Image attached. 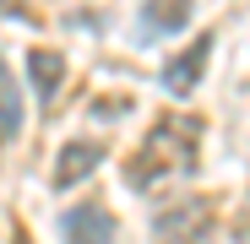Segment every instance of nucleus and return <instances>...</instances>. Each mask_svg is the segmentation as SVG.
Instances as JSON below:
<instances>
[{"mask_svg": "<svg viewBox=\"0 0 250 244\" xmlns=\"http://www.w3.org/2000/svg\"><path fill=\"white\" fill-rule=\"evenodd\" d=\"M27 81H33V93L49 103L60 93V81H65V55L60 49H27Z\"/></svg>", "mask_w": 250, "mask_h": 244, "instance_id": "obj_5", "label": "nucleus"}, {"mask_svg": "<svg viewBox=\"0 0 250 244\" xmlns=\"http://www.w3.org/2000/svg\"><path fill=\"white\" fill-rule=\"evenodd\" d=\"M17 131H22V87L6 71V60H0V141H11Z\"/></svg>", "mask_w": 250, "mask_h": 244, "instance_id": "obj_7", "label": "nucleus"}, {"mask_svg": "<svg viewBox=\"0 0 250 244\" xmlns=\"http://www.w3.org/2000/svg\"><path fill=\"white\" fill-rule=\"evenodd\" d=\"M65 239H71V244H114V217H109V206H98V201L71 206V212H65Z\"/></svg>", "mask_w": 250, "mask_h": 244, "instance_id": "obj_3", "label": "nucleus"}, {"mask_svg": "<svg viewBox=\"0 0 250 244\" xmlns=\"http://www.w3.org/2000/svg\"><path fill=\"white\" fill-rule=\"evenodd\" d=\"M152 233H158V244H212V206L207 201H180V206L158 212Z\"/></svg>", "mask_w": 250, "mask_h": 244, "instance_id": "obj_1", "label": "nucleus"}, {"mask_svg": "<svg viewBox=\"0 0 250 244\" xmlns=\"http://www.w3.org/2000/svg\"><path fill=\"white\" fill-rule=\"evenodd\" d=\"M185 17H190V0H147V11H142V38H158V33H174V27H185Z\"/></svg>", "mask_w": 250, "mask_h": 244, "instance_id": "obj_6", "label": "nucleus"}, {"mask_svg": "<svg viewBox=\"0 0 250 244\" xmlns=\"http://www.w3.org/2000/svg\"><path fill=\"white\" fill-rule=\"evenodd\" d=\"M207 55H212V33H201V38H190V44L163 65V87H169L174 98H185V93H196V81H201V71H207Z\"/></svg>", "mask_w": 250, "mask_h": 244, "instance_id": "obj_2", "label": "nucleus"}, {"mask_svg": "<svg viewBox=\"0 0 250 244\" xmlns=\"http://www.w3.org/2000/svg\"><path fill=\"white\" fill-rule=\"evenodd\" d=\"M109 152H104V141H71V147H60V169H55V185L60 190H71V185H82L98 163H104Z\"/></svg>", "mask_w": 250, "mask_h": 244, "instance_id": "obj_4", "label": "nucleus"}]
</instances>
